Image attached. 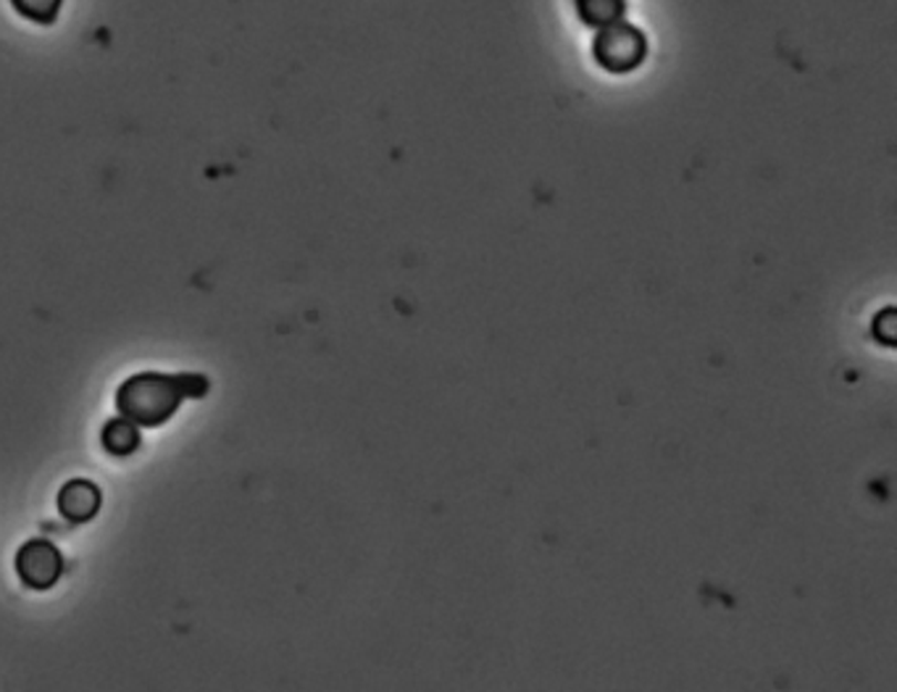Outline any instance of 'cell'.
I'll return each mask as SVG.
<instances>
[{
	"mask_svg": "<svg viewBox=\"0 0 897 692\" xmlns=\"http://www.w3.org/2000/svg\"><path fill=\"white\" fill-rule=\"evenodd\" d=\"M211 379L198 371H140L116 387V413L137 429H158L177 417L184 400L209 396Z\"/></svg>",
	"mask_w": 897,
	"mask_h": 692,
	"instance_id": "obj_1",
	"label": "cell"
},
{
	"mask_svg": "<svg viewBox=\"0 0 897 692\" xmlns=\"http://www.w3.org/2000/svg\"><path fill=\"white\" fill-rule=\"evenodd\" d=\"M17 569L24 585L34 587V590H45V587L59 583L64 558H61L56 545L45 543V539H32L19 551Z\"/></svg>",
	"mask_w": 897,
	"mask_h": 692,
	"instance_id": "obj_2",
	"label": "cell"
},
{
	"mask_svg": "<svg viewBox=\"0 0 897 692\" xmlns=\"http://www.w3.org/2000/svg\"><path fill=\"white\" fill-rule=\"evenodd\" d=\"M59 506L64 516L74 518V522H85V518H89L95 511H98L101 495H98V490H95V484L72 482L61 490Z\"/></svg>",
	"mask_w": 897,
	"mask_h": 692,
	"instance_id": "obj_3",
	"label": "cell"
},
{
	"mask_svg": "<svg viewBox=\"0 0 897 692\" xmlns=\"http://www.w3.org/2000/svg\"><path fill=\"white\" fill-rule=\"evenodd\" d=\"M103 445H106V451L114 455L135 453L137 445H140V429L127 424L124 419L108 421L106 429H103Z\"/></svg>",
	"mask_w": 897,
	"mask_h": 692,
	"instance_id": "obj_4",
	"label": "cell"
},
{
	"mask_svg": "<svg viewBox=\"0 0 897 692\" xmlns=\"http://www.w3.org/2000/svg\"><path fill=\"white\" fill-rule=\"evenodd\" d=\"M61 0H13L19 11L24 13L32 22H53Z\"/></svg>",
	"mask_w": 897,
	"mask_h": 692,
	"instance_id": "obj_5",
	"label": "cell"
}]
</instances>
